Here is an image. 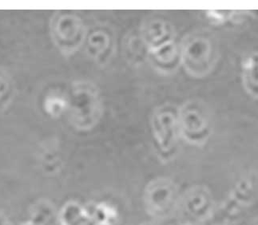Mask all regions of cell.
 <instances>
[{"label": "cell", "mask_w": 258, "mask_h": 225, "mask_svg": "<svg viewBox=\"0 0 258 225\" xmlns=\"http://www.w3.org/2000/svg\"><path fill=\"white\" fill-rule=\"evenodd\" d=\"M253 225H258V219H257V221L256 222V223H254V224Z\"/></svg>", "instance_id": "obj_3"}, {"label": "cell", "mask_w": 258, "mask_h": 225, "mask_svg": "<svg viewBox=\"0 0 258 225\" xmlns=\"http://www.w3.org/2000/svg\"><path fill=\"white\" fill-rule=\"evenodd\" d=\"M209 205V198L203 193H197L187 200V209L192 215H202L208 210Z\"/></svg>", "instance_id": "obj_1"}, {"label": "cell", "mask_w": 258, "mask_h": 225, "mask_svg": "<svg viewBox=\"0 0 258 225\" xmlns=\"http://www.w3.org/2000/svg\"><path fill=\"white\" fill-rule=\"evenodd\" d=\"M0 225H11L8 218L2 213H0Z\"/></svg>", "instance_id": "obj_2"}]
</instances>
